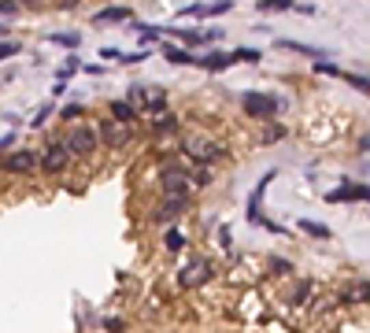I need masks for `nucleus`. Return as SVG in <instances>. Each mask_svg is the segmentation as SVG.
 <instances>
[{
	"label": "nucleus",
	"instance_id": "nucleus-1",
	"mask_svg": "<svg viewBox=\"0 0 370 333\" xmlns=\"http://www.w3.org/2000/svg\"><path fill=\"white\" fill-rule=\"evenodd\" d=\"M182 152L193 159V163H200V167H211V163H219V159L226 156V148H222L215 137H207V133H185Z\"/></svg>",
	"mask_w": 370,
	"mask_h": 333
},
{
	"label": "nucleus",
	"instance_id": "nucleus-2",
	"mask_svg": "<svg viewBox=\"0 0 370 333\" xmlns=\"http://www.w3.org/2000/svg\"><path fill=\"white\" fill-rule=\"evenodd\" d=\"M96 145H101V141H96V126H75V130L67 133V137H63V148L70 152V159H89L96 152Z\"/></svg>",
	"mask_w": 370,
	"mask_h": 333
},
{
	"label": "nucleus",
	"instance_id": "nucleus-3",
	"mask_svg": "<svg viewBox=\"0 0 370 333\" xmlns=\"http://www.w3.org/2000/svg\"><path fill=\"white\" fill-rule=\"evenodd\" d=\"M241 107L248 115H256V119H270V115H278L285 107V101L282 96H267V93H241Z\"/></svg>",
	"mask_w": 370,
	"mask_h": 333
},
{
	"label": "nucleus",
	"instance_id": "nucleus-4",
	"mask_svg": "<svg viewBox=\"0 0 370 333\" xmlns=\"http://www.w3.org/2000/svg\"><path fill=\"white\" fill-rule=\"evenodd\" d=\"M211 274L215 271H211L207 259H189L182 271H178V285H182V289H200V285L211 282Z\"/></svg>",
	"mask_w": 370,
	"mask_h": 333
},
{
	"label": "nucleus",
	"instance_id": "nucleus-5",
	"mask_svg": "<svg viewBox=\"0 0 370 333\" xmlns=\"http://www.w3.org/2000/svg\"><path fill=\"white\" fill-rule=\"evenodd\" d=\"M159 185H163V193H167V196H189V174H185V167L163 163Z\"/></svg>",
	"mask_w": 370,
	"mask_h": 333
},
{
	"label": "nucleus",
	"instance_id": "nucleus-6",
	"mask_svg": "<svg viewBox=\"0 0 370 333\" xmlns=\"http://www.w3.org/2000/svg\"><path fill=\"white\" fill-rule=\"evenodd\" d=\"M96 141H104V145H111V148H122L126 141H130V126L104 119V122H96Z\"/></svg>",
	"mask_w": 370,
	"mask_h": 333
},
{
	"label": "nucleus",
	"instance_id": "nucleus-7",
	"mask_svg": "<svg viewBox=\"0 0 370 333\" xmlns=\"http://www.w3.org/2000/svg\"><path fill=\"white\" fill-rule=\"evenodd\" d=\"M38 167L41 170H49V174H60V170H67L70 167V152L63 148V145H49L38 156Z\"/></svg>",
	"mask_w": 370,
	"mask_h": 333
},
{
	"label": "nucleus",
	"instance_id": "nucleus-8",
	"mask_svg": "<svg viewBox=\"0 0 370 333\" xmlns=\"http://www.w3.org/2000/svg\"><path fill=\"white\" fill-rule=\"evenodd\" d=\"M0 167H4L8 174H30V170H38V152L19 148V152H12V156H8Z\"/></svg>",
	"mask_w": 370,
	"mask_h": 333
},
{
	"label": "nucleus",
	"instance_id": "nucleus-9",
	"mask_svg": "<svg viewBox=\"0 0 370 333\" xmlns=\"http://www.w3.org/2000/svg\"><path fill=\"white\" fill-rule=\"evenodd\" d=\"M185 208H189V196H167V200L156 208V222H174Z\"/></svg>",
	"mask_w": 370,
	"mask_h": 333
},
{
	"label": "nucleus",
	"instance_id": "nucleus-10",
	"mask_svg": "<svg viewBox=\"0 0 370 333\" xmlns=\"http://www.w3.org/2000/svg\"><path fill=\"white\" fill-rule=\"evenodd\" d=\"M326 200H330V204H345V200H359V204H363V200H367V185L359 182V185H341V189H330V193H326Z\"/></svg>",
	"mask_w": 370,
	"mask_h": 333
},
{
	"label": "nucleus",
	"instance_id": "nucleus-11",
	"mask_svg": "<svg viewBox=\"0 0 370 333\" xmlns=\"http://www.w3.org/2000/svg\"><path fill=\"white\" fill-rule=\"evenodd\" d=\"M126 19H133V12H130L126 4H111V8H104V12H96V23H101V26L126 23Z\"/></svg>",
	"mask_w": 370,
	"mask_h": 333
},
{
	"label": "nucleus",
	"instance_id": "nucleus-12",
	"mask_svg": "<svg viewBox=\"0 0 370 333\" xmlns=\"http://www.w3.org/2000/svg\"><path fill=\"white\" fill-rule=\"evenodd\" d=\"M278 49L300 52V56H311V59H330V49H315V44H304V41H278Z\"/></svg>",
	"mask_w": 370,
	"mask_h": 333
},
{
	"label": "nucleus",
	"instance_id": "nucleus-13",
	"mask_svg": "<svg viewBox=\"0 0 370 333\" xmlns=\"http://www.w3.org/2000/svg\"><path fill=\"white\" fill-rule=\"evenodd\" d=\"M111 119L122 122V126H133V119H137V107H133L130 101H111Z\"/></svg>",
	"mask_w": 370,
	"mask_h": 333
},
{
	"label": "nucleus",
	"instance_id": "nucleus-14",
	"mask_svg": "<svg viewBox=\"0 0 370 333\" xmlns=\"http://www.w3.org/2000/svg\"><path fill=\"white\" fill-rule=\"evenodd\" d=\"M196 63H200V67H207V70H226L230 63H233V56H230V52H207V56L196 59Z\"/></svg>",
	"mask_w": 370,
	"mask_h": 333
},
{
	"label": "nucleus",
	"instance_id": "nucleus-15",
	"mask_svg": "<svg viewBox=\"0 0 370 333\" xmlns=\"http://www.w3.org/2000/svg\"><path fill=\"white\" fill-rule=\"evenodd\" d=\"M152 130H156V133H174L178 130V119L170 111H163V115H156V119H152Z\"/></svg>",
	"mask_w": 370,
	"mask_h": 333
},
{
	"label": "nucleus",
	"instance_id": "nucleus-16",
	"mask_svg": "<svg viewBox=\"0 0 370 333\" xmlns=\"http://www.w3.org/2000/svg\"><path fill=\"white\" fill-rule=\"evenodd\" d=\"M296 226L304 233H311V237H330V226H322V222H315V219H300Z\"/></svg>",
	"mask_w": 370,
	"mask_h": 333
},
{
	"label": "nucleus",
	"instance_id": "nucleus-17",
	"mask_svg": "<svg viewBox=\"0 0 370 333\" xmlns=\"http://www.w3.org/2000/svg\"><path fill=\"white\" fill-rule=\"evenodd\" d=\"M52 44H63V49H78V44H82V34H75V30L52 34Z\"/></svg>",
	"mask_w": 370,
	"mask_h": 333
},
{
	"label": "nucleus",
	"instance_id": "nucleus-18",
	"mask_svg": "<svg viewBox=\"0 0 370 333\" xmlns=\"http://www.w3.org/2000/svg\"><path fill=\"white\" fill-rule=\"evenodd\" d=\"M163 56H167L170 63H196L185 49H174V44H163Z\"/></svg>",
	"mask_w": 370,
	"mask_h": 333
},
{
	"label": "nucleus",
	"instance_id": "nucleus-19",
	"mask_svg": "<svg viewBox=\"0 0 370 333\" xmlns=\"http://www.w3.org/2000/svg\"><path fill=\"white\" fill-rule=\"evenodd\" d=\"M163 245H167L170 252H182V248H185V233H182V230H167Z\"/></svg>",
	"mask_w": 370,
	"mask_h": 333
},
{
	"label": "nucleus",
	"instance_id": "nucleus-20",
	"mask_svg": "<svg viewBox=\"0 0 370 333\" xmlns=\"http://www.w3.org/2000/svg\"><path fill=\"white\" fill-rule=\"evenodd\" d=\"M315 75H326V78H341V67L330 59H315Z\"/></svg>",
	"mask_w": 370,
	"mask_h": 333
},
{
	"label": "nucleus",
	"instance_id": "nucleus-21",
	"mask_svg": "<svg viewBox=\"0 0 370 333\" xmlns=\"http://www.w3.org/2000/svg\"><path fill=\"white\" fill-rule=\"evenodd\" d=\"M282 137H285V126H278V122H270L267 130H263V141H267V145H278Z\"/></svg>",
	"mask_w": 370,
	"mask_h": 333
},
{
	"label": "nucleus",
	"instance_id": "nucleus-22",
	"mask_svg": "<svg viewBox=\"0 0 370 333\" xmlns=\"http://www.w3.org/2000/svg\"><path fill=\"white\" fill-rule=\"evenodd\" d=\"M293 8V0H259V12H285Z\"/></svg>",
	"mask_w": 370,
	"mask_h": 333
},
{
	"label": "nucleus",
	"instance_id": "nucleus-23",
	"mask_svg": "<svg viewBox=\"0 0 370 333\" xmlns=\"http://www.w3.org/2000/svg\"><path fill=\"white\" fill-rule=\"evenodd\" d=\"M82 115H85V107L82 104H67V107H60V119H82Z\"/></svg>",
	"mask_w": 370,
	"mask_h": 333
},
{
	"label": "nucleus",
	"instance_id": "nucleus-24",
	"mask_svg": "<svg viewBox=\"0 0 370 333\" xmlns=\"http://www.w3.org/2000/svg\"><path fill=\"white\" fill-rule=\"evenodd\" d=\"M230 56H233V63H237V59L256 63V59H259V49H237V52H230Z\"/></svg>",
	"mask_w": 370,
	"mask_h": 333
},
{
	"label": "nucleus",
	"instance_id": "nucleus-25",
	"mask_svg": "<svg viewBox=\"0 0 370 333\" xmlns=\"http://www.w3.org/2000/svg\"><path fill=\"white\" fill-rule=\"evenodd\" d=\"M12 56H19V44H15V41H4V44H0V59H12Z\"/></svg>",
	"mask_w": 370,
	"mask_h": 333
},
{
	"label": "nucleus",
	"instance_id": "nucleus-26",
	"mask_svg": "<svg viewBox=\"0 0 370 333\" xmlns=\"http://www.w3.org/2000/svg\"><path fill=\"white\" fill-rule=\"evenodd\" d=\"M341 78H345L348 85H356L359 93H367V78H363V75H341Z\"/></svg>",
	"mask_w": 370,
	"mask_h": 333
},
{
	"label": "nucleus",
	"instance_id": "nucleus-27",
	"mask_svg": "<svg viewBox=\"0 0 370 333\" xmlns=\"http://www.w3.org/2000/svg\"><path fill=\"white\" fill-rule=\"evenodd\" d=\"M19 8V0H0V15H12Z\"/></svg>",
	"mask_w": 370,
	"mask_h": 333
},
{
	"label": "nucleus",
	"instance_id": "nucleus-28",
	"mask_svg": "<svg viewBox=\"0 0 370 333\" xmlns=\"http://www.w3.org/2000/svg\"><path fill=\"white\" fill-rule=\"evenodd\" d=\"M49 115H52V104H44V107H41V111H38V115H34V126H41L44 119H49Z\"/></svg>",
	"mask_w": 370,
	"mask_h": 333
},
{
	"label": "nucleus",
	"instance_id": "nucleus-29",
	"mask_svg": "<svg viewBox=\"0 0 370 333\" xmlns=\"http://www.w3.org/2000/svg\"><path fill=\"white\" fill-rule=\"evenodd\" d=\"M304 296H308V282H300V289L293 293V304H304Z\"/></svg>",
	"mask_w": 370,
	"mask_h": 333
},
{
	"label": "nucleus",
	"instance_id": "nucleus-30",
	"mask_svg": "<svg viewBox=\"0 0 370 333\" xmlns=\"http://www.w3.org/2000/svg\"><path fill=\"white\" fill-rule=\"evenodd\" d=\"M56 4L63 8V12H70V8H78V4H82V0H56Z\"/></svg>",
	"mask_w": 370,
	"mask_h": 333
},
{
	"label": "nucleus",
	"instance_id": "nucleus-31",
	"mask_svg": "<svg viewBox=\"0 0 370 333\" xmlns=\"http://www.w3.org/2000/svg\"><path fill=\"white\" fill-rule=\"evenodd\" d=\"M12 141H15V133H4V137H0V152L12 148Z\"/></svg>",
	"mask_w": 370,
	"mask_h": 333
},
{
	"label": "nucleus",
	"instance_id": "nucleus-32",
	"mask_svg": "<svg viewBox=\"0 0 370 333\" xmlns=\"http://www.w3.org/2000/svg\"><path fill=\"white\" fill-rule=\"evenodd\" d=\"M19 4H30V8H38V4H41V0H19Z\"/></svg>",
	"mask_w": 370,
	"mask_h": 333
}]
</instances>
